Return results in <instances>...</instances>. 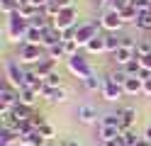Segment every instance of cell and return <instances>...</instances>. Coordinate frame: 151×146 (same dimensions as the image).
I'll return each instance as SVG.
<instances>
[{
	"label": "cell",
	"instance_id": "3",
	"mask_svg": "<svg viewBox=\"0 0 151 146\" xmlns=\"http://www.w3.org/2000/svg\"><path fill=\"white\" fill-rule=\"evenodd\" d=\"M76 17H78L76 7H63L61 12H59V17H56L51 24H54L56 29H61V32H63V29H71V27H76Z\"/></svg>",
	"mask_w": 151,
	"mask_h": 146
},
{
	"label": "cell",
	"instance_id": "28",
	"mask_svg": "<svg viewBox=\"0 0 151 146\" xmlns=\"http://www.w3.org/2000/svg\"><path fill=\"white\" fill-rule=\"evenodd\" d=\"M98 124H105V127H117V129H122V119H119V114H105Z\"/></svg>",
	"mask_w": 151,
	"mask_h": 146
},
{
	"label": "cell",
	"instance_id": "21",
	"mask_svg": "<svg viewBox=\"0 0 151 146\" xmlns=\"http://www.w3.org/2000/svg\"><path fill=\"white\" fill-rule=\"evenodd\" d=\"M42 39H44V29H39V27H32V24H29V29H27V37H24V42H27V44H42Z\"/></svg>",
	"mask_w": 151,
	"mask_h": 146
},
{
	"label": "cell",
	"instance_id": "29",
	"mask_svg": "<svg viewBox=\"0 0 151 146\" xmlns=\"http://www.w3.org/2000/svg\"><path fill=\"white\" fill-rule=\"evenodd\" d=\"M137 27H139V29H151V10H149V12H139Z\"/></svg>",
	"mask_w": 151,
	"mask_h": 146
},
{
	"label": "cell",
	"instance_id": "10",
	"mask_svg": "<svg viewBox=\"0 0 151 146\" xmlns=\"http://www.w3.org/2000/svg\"><path fill=\"white\" fill-rule=\"evenodd\" d=\"M42 44H44V46H49V49H51V46H56V44H63V32H61V29H56V27L51 24V27L44 32Z\"/></svg>",
	"mask_w": 151,
	"mask_h": 146
},
{
	"label": "cell",
	"instance_id": "27",
	"mask_svg": "<svg viewBox=\"0 0 151 146\" xmlns=\"http://www.w3.org/2000/svg\"><path fill=\"white\" fill-rule=\"evenodd\" d=\"M63 54L68 58L78 56V42H76V39H66V42H63Z\"/></svg>",
	"mask_w": 151,
	"mask_h": 146
},
{
	"label": "cell",
	"instance_id": "13",
	"mask_svg": "<svg viewBox=\"0 0 151 146\" xmlns=\"http://www.w3.org/2000/svg\"><path fill=\"white\" fill-rule=\"evenodd\" d=\"M46 100H49L51 105H59V102H66V97H68V93L63 90V88H44L42 93Z\"/></svg>",
	"mask_w": 151,
	"mask_h": 146
},
{
	"label": "cell",
	"instance_id": "9",
	"mask_svg": "<svg viewBox=\"0 0 151 146\" xmlns=\"http://www.w3.org/2000/svg\"><path fill=\"white\" fill-rule=\"evenodd\" d=\"M76 117H78L81 124H93V122H98V110L93 105L83 102V105H78V110H76Z\"/></svg>",
	"mask_w": 151,
	"mask_h": 146
},
{
	"label": "cell",
	"instance_id": "26",
	"mask_svg": "<svg viewBox=\"0 0 151 146\" xmlns=\"http://www.w3.org/2000/svg\"><path fill=\"white\" fill-rule=\"evenodd\" d=\"M124 71H127V76H129V78H139V73H141V63H139V56L134 58V61H129V63L124 66Z\"/></svg>",
	"mask_w": 151,
	"mask_h": 146
},
{
	"label": "cell",
	"instance_id": "15",
	"mask_svg": "<svg viewBox=\"0 0 151 146\" xmlns=\"http://www.w3.org/2000/svg\"><path fill=\"white\" fill-rule=\"evenodd\" d=\"M20 144L22 146H46V139L42 136V132H32V134H24Z\"/></svg>",
	"mask_w": 151,
	"mask_h": 146
},
{
	"label": "cell",
	"instance_id": "1",
	"mask_svg": "<svg viewBox=\"0 0 151 146\" xmlns=\"http://www.w3.org/2000/svg\"><path fill=\"white\" fill-rule=\"evenodd\" d=\"M27 29H29V19H24L20 12L10 15V19H7V34H10L12 42L24 39V37H27Z\"/></svg>",
	"mask_w": 151,
	"mask_h": 146
},
{
	"label": "cell",
	"instance_id": "18",
	"mask_svg": "<svg viewBox=\"0 0 151 146\" xmlns=\"http://www.w3.org/2000/svg\"><path fill=\"white\" fill-rule=\"evenodd\" d=\"M42 93H37V90H29V88H22L20 90V102L27 105V107H34L37 105V97H39Z\"/></svg>",
	"mask_w": 151,
	"mask_h": 146
},
{
	"label": "cell",
	"instance_id": "2",
	"mask_svg": "<svg viewBox=\"0 0 151 146\" xmlns=\"http://www.w3.org/2000/svg\"><path fill=\"white\" fill-rule=\"evenodd\" d=\"M5 81L12 88H17V90L24 88V71L20 68V61H7L5 63Z\"/></svg>",
	"mask_w": 151,
	"mask_h": 146
},
{
	"label": "cell",
	"instance_id": "22",
	"mask_svg": "<svg viewBox=\"0 0 151 146\" xmlns=\"http://www.w3.org/2000/svg\"><path fill=\"white\" fill-rule=\"evenodd\" d=\"M119 17H122V22H124V24H137V17H139V10L134 7V5H129V7H124V10H122V12H119Z\"/></svg>",
	"mask_w": 151,
	"mask_h": 146
},
{
	"label": "cell",
	"instance_id": "19",
	"mask_svg": "<svg viewBox=\"0 0 151 146\" xmlns=\"http://www.w3.org/2000/svg\"><path fill=\"white\" fill-rule=\"evenodd\" d=\"M86 49H88L90 54H100V51H107V46H105V37H102V34L93 37L90 42L86 44Z\"/></svg>",
	"mask_w": 151,
	"mask_h": 146
},
{
	"label": "cell",
	"instance_id": "17",
	"mask_svg": "<svg viewBox=\"0 0 151 146\" xmlns=\"http://www.w3.org/2000/svg\"><path fill=\"white\" fill-rule=\"evenodd\" d=\"M34 71L39 73L42 78H46L49 73H54V71H56V61H54V58H49V56H46V58H42V61L37 63V68H34Z\"/></svg>",
	"mask_w": 151,
	"mask_h": 146
},
{
	"label": "cell",
	"instance_id": "36",
	"mask_svg": "<svg viewBox=\"0 0 151 146\" xmlns=\"http://www.w3.org/2000/svg\"><path fill=\"white\" fill-rule=\"evenodd\" d=\"M63 146H83V144H81L78 139H66V141H63Z\"/></svg>",
	"mask_w": 151,
	"mask_h": 146
},
{
	"label": "cell",
	"instance_id": "16",
	"mask_svg": "<svg viewBox=\"0 0 151 146\" xmlns=\"http://www.w3.org/2000/svg\"><path fill=\"white\" fill-rule=\"evenodd\" d=\"M122 90H124V95H139V93H144V81L141 78H129Z\"/></svg>",
	"mask_w": 151,
	"mask_h": 146
},
{
	"label": "cell",
	"instance_id": "23",
	"mask_svg": "<svg viewBox=\"0 0 151 146\" xmlns=\"http://www.w3.org/2000/svg\"><path fill=\"white\" fill-rule=\"evenodd\" d=\"M119 141H122V146H137L139 136L134 134V129H122V136H119Z\"/></svg>",
	"mask_w": 151,
	"mask_h": 146
},
{
	"label": "cell",
	"instance_id": "33",
	"mask_svg": "<svg viewBox=\"0 0 151 146\" xmlns=\"http://www.w3.org/2000/svg\"><path fill=\"white\" fill-rule=\"evenodd\" d=\"M139 63L144 71H151V56H139Z\"/></svg>",
	"mask_w": 151,
	"mask_h": 146
},
{
	"label": "cell",
	"instance_id": "39",
	"mask_svg": "<svg viewBox=\"0 0 151 146\" xmlns=\"http://www.w3.org/2000/svg\"><path fill=\"white\" fill-rule=\"evenodd\" d=\"M144 136H146V139L151 141V127H149V129H146V134H144Z\"/></svg>",
	"mask_w": 151,
	"mask_h": 146
},
{
	"label": "cell",
	"instance_id": "40",
	"mask_svg": "<svg viewBox=\"0 0 151 146\" xmlns=\"http://www.w3.org/2000/svg\"><path fill=\"white\" fill-rule=\"evenodd\" d=\"M46 146H49V144H46Z\"/></svg>",
	"mask_w": 151,
	"mask_h": 146
},
{
	"label": "cell",
	"instance_id": "6",
	"mask_svg": "<svg viewBox=\"0 0 151 146\" xmlns=\"http://www.w3.org/2000/svg\"><path fill=\"white\" fill-rule=\"evenodd\" d=\"M98 22H90V24H78L76 27V42H78V46L81 44H88L93 37H98Z\"/></svg>",
	"mask_w": 151,
	"mask_h": 146
},
{
	"label": "cell",
	"instance_id": "37",
	"mask_svg": "<svg viewBox=\"0 0 151 146\" xmlns=\"http://www.w3.org/2000/svg\"><path fill=\"white\" fill-rule=\"evenodd\" d=\"M100 146H122V141H119V139H115V141H102Z\"/></svg>",
	"mask_w": 151,
	"mask_h": 146
},
{
	"label": "cell",
	"instance_id": "32",
	"mask_svg": "<svg viewBox=\"0 0 151 146\" xmlns=\"http://www.w3.org/2000/svg\"><path fill=\"white\" fill-rule=\"evenodd\" d=\"M137 56H151V42H139L137 44Z\"/></svg>",
	"mask_w": 151,
	"mask_h": 146
},
{
	"label": "cell",
	"instance_id": "31",
	"mask_svg": "<svg viewBox=\"0 0 151 146\" xmlns=\"http://www.w3.org/2000/svg\"><path fill=\"white\" fill-rule=\"evenodd\" d=\"M66 54H63V44H56V46H51L49 49V58H54V61H59V58H63Z\"/></svg>",
	"mask_w": 151,
	"mask_h": 146
},
{
	"label": "cell",
	"instance_id": "34",
	"mask_svg": "<svg viewBox=\"0 0 151 146\" xmlns=\"http://www.w3.org/2000/svg\"><path fill=\"white\" fill-rule=\"evenodd\" d=\"M39 132H42V136H44V139H51V136H54V129H51L49 124H44V127H42Z\"/></svg>",
	"mask_w": 151,
	"mask_h": 146
},
{
	"label": "cell",
	"instance_id": "5",
	"mask_svg": "<svg viewBox=\"0 0 151 146\" xmlns=\"http://www.w3.org/2000/svg\"><path fill=\"white\" fill-rule=\"evenodd\" d=\"M68 68L81 78V81H83V78H88V76H93V68H90V63H88V58H83V56L68 58Z\"/></svg>",
	"mask_w": 151,
	"mask_h": 146
},
{
	"label": "cell",
	"instance_id": "4",
	"mask_svg": "<svg viewBox=\"0 0 151 146\" xmlns=\"http://www.w3.org/2000/svg\"><path fill=\"white\" fill-rule=\"evenodd\" d=\"M42 49H39V44H22L20 46V61H24V63H39L42 61Z\"/></svg>",
	"mask_w": 151,
	"mask_h": 146
},
{
	"label": "cell",
	"instance_id": "8",
	"mask_svg": "<svg viewBox=\"0 0 151 146\" xmlns=\"http://www.w3.org/2000/svg\"><path fill=\"white\" fill-rule=\"evenodd\" d=\"M100 93H102V97H105L107 102H117L119 97L124 95V90H122L117 83H112L110 78H105V81H102V90H100Z\"/></svg>",
	"mask_w": 151,
	"mask_h": 146
},
{
	"label": "cell",
	"instance_id": "11",
	"mask_svg": "<svg viewBox=\"0 0 151 146\" xmlns=\"http://www.w3.org/2000/svg\"><path fill=\"white\" fill-rule=\"evenodd\" d=\"M134 58H137V51H134V49H124V46H119L117 51L112 54V61H115V63H119L122 68H124L129 61H134Z\"/></svg>",
	"mask_w": 151,
	"mask_h": 146
},
{
	"label": "cell",
	"instance_id": "14",
	"mask_svg": "<svg viewBox=\"0 0 151 146\" xmlns=\"http://www.w3.org/2000/svg\"><path fill=\"white\" fill-rule=\"evenodd\" d=\"M117 114L122 119V129H132V127H134V122H137V107H122Z\"/></svg>",
	"mask_w": 151,
	"mask_h": 146
},
{
	"label": "cell",
	"instance_id": "35",
	"mask_svg": "<svg viewBox=\"0 0 151 146\" xmlns=\"http://www.w3.org/2000/svg\"><path fill=\"white\" fill-rule=\"evenodd\" d=\"M54 3L59 5L61 10H63V7H73V5H71V0H54Z\"/></svg>",
	"mask_w": 151,
	"mask_h": 146
},
{
	"label": "cell",
	"instance_id": "12",
	"mask_svg": "<svg viewBox=\"0 0 151 146\" xmlns=\"http://www.w3.org/2000/svg\"><path fill=\"white\" fill-rule=\"evenodd\" d=\"M122 136V129H117V127H105V124H98V139L100 144L102 141H115Z\"/></svg>",
	"mask_w": 151,
	"mask_h": 146
},
{
	"label": "cell",
	"instance_id": "24",
	"mask_svg": "<svg viewBox=\"0 0 151 146\" xmlns=\"http://www.w3.org/2000/svg\"><path fill=\"white\" fill-rule=\"evenodd\" d=\"M105 46H107V51H110V54H115L117 49L122 46V37H117L115 32L107 34V37H105Z\"/></svg>",
	"mask_w": 151,
	"mask_h": 146
},
{
	"label": "cell",
	"instance_id": "38",
	"mask_svg": "<svg viewBox=\"0 0 151 146\" xmlns=\"http://www.w3.org/2000/svg\"><path fill=\"white\" fill-rule=\"evenodd\" d=\"M144 93L151 95V81H144Z\"/></svg>",
	"mask_w": 151,
	"mask_h": 146
},
{
	"label": "cell",
	"instance_id": "30",
	"mask_svg": "<svg viewBox=\"0 0 151 146\" xmlns=\"http://www.w3.org/2000/svg\"><path fill=\"white\" fill-rule=\"evenodd\" d=\"M44 85H46V88H61V76L56 73V71L49 73V76L44 78Z\"/></svg>",
	"mask_w": 151,
	"mask_h": 146
},
{
	"label": "cell",
	"instance_id": "20",
	"mask_svg": "<svg viewBox=\"0 0 151 146\" xmlns=\"http://www.w3.org/2000/svg\"><path fill=\"white\" fill-rule=\"evenodd\" d=\"M102 81H105V78H98L95 73H93V76H88V78H83V88H86V90H90V93L102 90Z\"/></svg>",
	"mask_w": 151,
	"mask_h": 146
},
{
	"label": "cell",
	"instance_id": "25",
	"mask_svg": "<svg viewBox=\"0 0 151 146\" xmlns=\"http://www.w3.org/2000/svg\"><path fill=\"white\" fill-rule=\"evenodd\" d=\"M107 78H110L112 83H117L119 88H124V83L129 81V76H127V71H124V68H122V71H112V73H110Z\"/></svg>",
	"mask_w": 151,
	"mask_h": 146
},
{
	"label": "cell",
	"instance_id": "7",
	"mask_svg": "<svg viewBox=\"0 0 151 146\" xmlns=\"http://www.w3.org/2000/svg\"><path fill=\"white\" fill-rule=\"evenodd\" d=\"M100 24L105 27L110 34H112V32L117 34V29H119L122 24H124V22H122L119 12H115V10H105V12H102V17H100Z\"/></svg>",
	"mask_w": 151,
	"mask_h": 146
}]
</instances>
